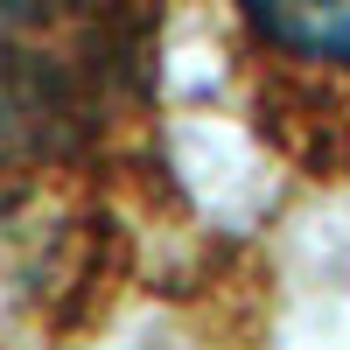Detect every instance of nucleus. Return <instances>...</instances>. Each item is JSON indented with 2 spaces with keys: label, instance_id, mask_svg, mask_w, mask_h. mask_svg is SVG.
<instances>
[{
  "label": "nucleus",
  "instance_id": "obj_1",
  "mask_svg": "<svg viewBox=\"0 0 350 350\" xmlns=\"http://www.w3.org/2000/svg\"><path fill=\"white\" fill-rule=\"evenodd\" d=\"M154 42L161 21L148 14L0 8V211L140 154Z\"/></svg>",
  "mask_w": 350,
  "mask_h": 350
},
{
  "label": "nucleus",
  "instance_id": "obj_2",
  "mask_svg": "<svg viewBox=\"0 0 350 350\" xmlns=\"http://www.w3.org/2000/svg\"><path fill=\"white\" fill-rule=\"evenodd\" d=\"M231 36L259 77V133L315 175L350 168V8H239Z\"/></svg>",
  "mask_w": 350,
  "mask_h": 350
}]
</instances>
